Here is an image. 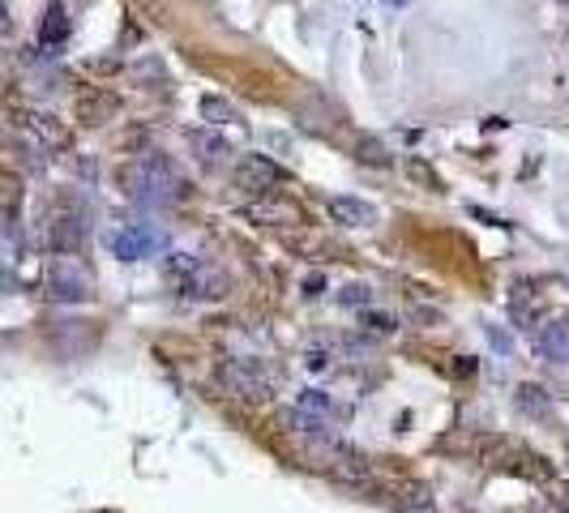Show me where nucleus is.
<instances>
[{
    "label": "nucleus",
    "instance_id": "20",
    "mask_svg": "<svg viewBox=\"0 0 569 513\" xmlns=\"http://www.w3.org/2000/svg\"><path fill=\"white\" fill-rule=\"evenodd\" d=\"M360 325L364 330H372V334H394V330H399V321H394L390 312H372V308H364L360 312Z\"/></svg>",
    "mask_w": 569,
    "mask_h": 513
},
{
    "label": "nucleus",
    "instance_id": "2",
    "mask_svg": "<svg viewBox=\"0 0 569 513\" xmlns=\"http://www.w3.org/2000/svg\"><path fill=\"white\" fill-rule=\"evenodd\" d=\"M9 116H13V124H17L22 133H31L44 151H69V146H73V133L56 120L52 111H39V107H13Z\"/></svg>",
    "mask_w": 569,
    "mask_h": 513
},
{
    "label": "nucleus",
    "instance_id": "21",
    "mask_svg": "<svg viewBox=\"0 0 569 513\" xmlns=\"http://www.w3.org/2000/svg\"><path fill=\"white\" fill-rule=\"evenodd\" d=\"M356 158H360V163H372V167H390V154H386V146H381V142H372V138L360 142V154H356Z\"/></svg>",
    "mask_w": 569,
    "mask_h": 513
},
{
    "label": "nucleus",
    "instance_id": "19",
    "mask_svg": "<svg viewBox=\"0 0 569 513\" xmlns=\"http://www.w3.org/2000/svg\"><path fill=\"white\" fill-rule=\"evenodd\" d=\"M17 205H22V180L0 167V210H17Z\"/></svg>",
    "mask_w": 569,
    "mask_h": 513
},
{
    "label": "nucleus",
    "instance_id": "10",
    "mask_svg": "<svg viewBox=\"0 0 569 513\" xmlns=\"http://www.w3.org/2000/svg\"><path fill=\"white\" fill-rule=\"evenodd\" d=\"M394 513H437V492L428 484L412 479L394 492Z\"/></svg>",
    "mask_w": 569,
    "mask_h": 513
},
{
    "label": "nucleus",
    "instance_id": "1",
    "mask_svg": "<svg viewBox=\"0 0 569 513\" xmlns=\"http://www.w3.org/2000/svg\"><path fill=\"white\" fill-rule=\"evenodd\" d=\"M218 385L232 403H245V407H265L274 403V390H278V372L261 359H223L218 363Z\"/></svg>",
    "mask_w": 569,
    "mask_h": 513
},
{
    "label": "nucleus",
    "instance_id": "4",
    "mask_svg": "<svg viewBox=\"0 0 569 513\" xmlns=\"http://www.w3.org/2000/svg\"><path fill=\"white\" fill-rule=\"evenodd\" d=\"M232 176H236V184H240L245 193H274V189L283 184V167L270 163L265 154H245V158H236Z\"/></svg>",
    "mask_w": 569,
    "mask_h": 513
},
{
    "label": "nucleus",
    "instance_id": "7",
    "mask_svg": "<svg viewBox=\"0 0 569 513\" xmlns=\"http://www.w3.org/2000/svg\"><path fill=\"white\" fill-rule=\"evenodd\" d=\"M86 244V223L78 218V214H56L52 223H48V249H52L56 256H73L78 249Z\"/></svg>",
    "mask_w": 569,
    "mask_h": 513
},
{
    "label": "nucleus",
    "instance_id": "8",
    "mask_svg": "<svg viewBox=\"0 0 569 513\" xmlns=\"http://www.w3.org/2000/svg\"><path fill=\"white\" fill-rule=\"evenodd\" d=\"M535 347H540V356L553 359V363H569V317L544 321L540 334H535Z\"/></svg>",
    "mask_w": 569,
    "mask_h": 513
},
{
    "label": "nucleus",
    "instance_id": "6",
    "mask_svg": "<svg viewBox=\"0 0 569 513\" xmlns=\"http://www.w3.org/2000/svg\"><path fill=\"white\" fill-rule=\"evenodd\" d=\"M180 291H185L189 300H223V296H227V274L206 265V261H198V265L180 278Z\"/></svg>",
    "mask_w": 569,
    "mask_h": 513
},
{
    "label": "nucleus",
    "instance_id": "14",
    "mask_svg": "<svg viewBox=\"0 0 569 513\" xmlns=\"http://www.w3.org/2000/svg\"><path fill=\"white\" fill-rule=\"evenodd\" d=\"M296 407L317 415V419H325V423H334V419H347V410L339 407L325 390H300V398H296Z\"/></svg>",
    "mask_w": 569,
    "mask_h": 513
},
{
    "label": "nucleus",
    "instance_id": "23",
    "mask_svg": "<svg viewBox=\"0 0 569 513\" xmlns=\"http://www.w3.org/2000/svg\"><path fill=\"white\" fill-rule=\"evenodd\" d=\"M305 368L321 377V372H330V368H334V356H330V351H321V347H312V351H305Z\"/></svg>",
    "mask_w": 569,
    "mask_h": 513
},
{
    "label": "nucleus",
    "instance_id": "16",
    "mask_svg": "<svg viewBox=\"0 0 569 513\" xmlns=\"http://www.w3.org/2000/svg\"><path fill=\"white\" fill-rule=\"evenodd\" d=\"M39 35H44V44H48V48H60V44L69 39V13H64V4H60V0L48 4V13H44V31H39Z\"/></svg>",
    "mask_w": 569,
    "mask_h": 513
},
{
    "label": "nucleus",
    "instance_id": "15",
    "mask_svg": "<svg viewBox=\"0 0 569 513\" xmlns=\"http://www.w3.org/2000/svg\"><path fill=\"white\" fill-rule=\"evenodd\" d=\"M202 120L210 129H223V124H240V107L227 103L223 95H202Z\"/></svg>",
    "mask_w": 569,
    "mask_h": 513
},
{
    "label": "nucleus",
    "instance_id": "24",
    "mask_svg": "<svg viewBox=\"0 0 569 513\" xmlns=\"http://www.w3.org/2000/svg\"><path fill=\"white\" fill-rule=\"evenodd\" d=\"M0 35H13V17H9V9L0 4Z\"/></svg>",
    "mask_w": 569,
    "mask_h": 513
},
{
    "label": "nucleus",
    "instance_id": "9",
    "mask_svg": "<svg viewBox=\"0 0 569 513\" xmlns=\"http://www.w3.org/2000/svg\"><path fill=\"white\" fill-rule=\"evenodd\" d=\"M189 146L198 151V163H202V167H223L227 154H232L227 138H218L214 129H189Z\"/></svg>",
    "mask_w": 569,
    "mask_h": 513
},
{
    "label": "nucleus",
    "instance_id": "13",
    "mask_svg": "<svg viewBox=\"0 0 569 513\" xmlns=\"http://www.w3.org/2000/svg\"><path fill=\"white\" fill-rule=\"evenodd\" d=\"M514 407L518 415H526V419H553V394H548L544 385H518Z\"/></svg>",
    "mask_w": 569,
    "mask_h": 513
},
{
    "label": "nucleus",
    "instance_id": "3",
    "mask_svg": "<svg viewBox=\"0 0 569 513\" xmlns=\"http://www.w3.org/2000/svg\"><path fill=\"white\" fill-rule=\"evenodd\" d=\"M48 296L60 300V305H78L91 296V278L73 265V256H52L48 265Z\"/></svg>",
    "mask_w": 569,
    "mask_h": 513
},
{
    "label": "nucleus",
    "instance_id": "5",
    "mask_svg": "<svg viewBox=\"0 0 569 513\" xmlns=\"http://www.w3.org/2000/svg\"><path fill=\"white\" fill-rule=\"evenodd\" d=\"M73 116H78V124H86V129H104L107 120L120 116V95L91 86V91H82V95L73 99Z\"/></svg>",
    "mask_w": 569,
    "mask_h": 513
},
{
    "label": "nucleus",
    "instance_id": "17",
    "mask_svg": "<svg viewBox=\"0 0 569 513\" xmlns=\"http://www.w3.org/2000/svg\"><path fill=\"white\" fill-rule=\"evenodd\" d=\"M111 244H116V253L125 256V261H133V256L146 253V244H151V231H138V227H129V231H120Z\"/></svg>",
    "mask_w": 569,
    "mask_h": 513
},
{
    "label": "nucleus",
    "instance_id": "22",
    "mask_svg": "<svg viewBox=\"0 0 569 513\" xmlns=\"http://www.w3.org/2000/svg\"><path fill=\"white\" fill-rule=\"evenodd\" d=\"M347 308H368L372 305V291L364 287V283H352V287H343V296H339Z\"/></svg>",
    "mask_w": 569,
    "mask_h": 513
},
{
    "label": "nucleus",
    "instance_id": "11",
    "mask_svg": "<svg viewBox=\"0 0 569 513\" xmlns=\"http://www.w3.org/2000/svg\"><path fill=\"white\" fill-rule=\"evenodd\" d=\"M278 428L283 432H292V437H300V441H317V437H330V423L325 419H317L309 410H283L278 415Z\"/></svg>",
    "mask_w": 569,
    "mask_h": 513
},
{
    "label": "nucleus",
    "instance_id": "12",
    "mask_svg": "<svg viewBox=\"0 0 569 513\" xmlns=\"http://www.w3.org/2000/svg\"><path fill=\"white\" fill-rule=\"evenodd\" d=\"M330 214L343 223V227H372L377 223V210L360 198H330Z\"/></svg>",
    "mask_w": 569,
    "mask_h": 513
},
{
    "label": "nucleus",
    "instance_id": "25",
    "mask_svg": "<svg viewBox=\"0 0 569 513\" xmlns=\"http://www.w3.org/2000/svg\"><path fill=\"white\" fill-rule=\"evenodd\" d=\"M561 497H566V501H569V484H566V488H561Z\"/></svg>",
    "mask_w": 569,
    "mask_h": 513
},
{
    "label": "nucleus",
    "instance_id": "18",
    "mask_svg": "<svg viewBox=\"0 0 569 513\" xmlns=\"http://www.w3.org/2000/svg\"><path fill=\"white\" fill-rule=\"evenodd\" d=\"M403 171H407V180H415L419 189H428V193H441V176H437V171H432L424 158H407V163H403Z\"/></svg>",
    "mask_w": 569,
    "mask_h": 513
}]
</instances>
